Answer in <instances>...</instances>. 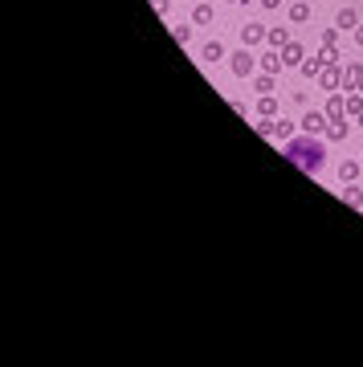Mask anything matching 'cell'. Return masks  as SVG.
Listing matches in <instances>:
<instances>
[{"mask_svg": "<svg viewBox=\"0 0 363 367\" xmlns=\"http://www.w3.org/2000/svg\"><path fill=\"white\" fill-rule=\"evenodd\" d=\"M286 155L298 163V168H306V172H318V163H322V147L315 143V139H294L290 147H286Z\"/></svg>", "mask_w": 363, "mask_h": 367, "instance_id": "6da1fadb", "label": "cell"}, {"mask_svg": "<svg viewBox=\"0 0 363 367\" xmlns=\"http://www.w3.org/2000/svg\"><path fill=\"white\" fill-rule=\"evenodd\" d=\"M233 74H237V78H249V74H253V53L237 49V53H233Z\"/></svg>", "mask_w": 363, "mask_h": 367, "instance_id": "7a4b0ae2", "label": "cell"}, {"mask_svg": "<svg viewBox=\"0 0 363 367\" xmlns=\"http://www.w3.org/2000/svg\"><path fill=\"white\" fill-rule=\"evenodd\" d=\"M343 110H347V106H343L339 98H331V102H326V119H331V123H339V119H343Z\"/></svg>", "mask_w": 363, "mask_h": 367, "instance_id": "3957f363", "label": "cell"}, {"mask_svg": "<svg viewBox=\"0 0 363 367\" xmlns=\"http://www.w3.org/2000/svg\"><path fill=\"white\" fill-rule=\"evenodd\" d=\"M192 21H196V25H208V21H212V8H208V4H196V8H192Z\"/></svg>", "mask_w": 363, "mask_h": 367, "instance_id": "277c9868", "label": "cell"}, {"mask_svg": "<svg viewBox=\"0 0 363 367\" xmlns=\"http://www.w3.org/2000/svg\"><path fill=\"white\" fill-rule=\"evenodd\" d=\"M261 65H266V70H270V74H277V70H282V65H286V61H282V57H277V53H273V49H270V53H266V57H261Z\"/></svg>", "mask_w": 363, "mask_h": 367, "instance_id": "5b68a950", "label": "cell"}, {"mask_svg": "<svg viewBox=\"0 0 363 367\" xmlns=\"http://www.w3.org/2000/svg\"><path fill=\"white\" fill-rule=\"evenodd\" d=\"M335 25H339V29H355V12H351V8H343Z\"/></svg>", "mask_w": 363, "mask_h": 367, "instance_id": "8992f818", "label": "cell"}, {"mask_svg": "<svg viewBox=\"0 0 363 367\" xmlns=\"http://www.w3.org/2000/svg\"><path fill=\"white\" fill-rule=\"evenodd\" d=\"M322 123H326V119H322V114H306V119H302V127H306V131H318Z\"/></svg>", "mask_w": 363, "mask_h": 367, "instance_id": "52a82bcc", "label": "cell"}, {"mask_svg": "<svg viewBox=\"0 0 363 367\" xmlns=\"http://www.w3.org/2000/svg\"><path fill=\"white\" fill-rule=\"evenodd\" d=\"M306 16H310L306 4H294V8H290V21H306Z\"/></svg>", "mask_w": 363, "mask_h": 367, "instance_id": "ba28073f", "label": "cell"}, {"mask_svg": "<svg viewBox=\"0 0 363 367\" xmlns=\"http://www.w3.org/2000/svg\"><path fill=\"white\" fill-rule=\"evenodd\" d=\"M282 61H302V49H298V45H286V53H282Z\"/></svg>", "mask_w": 363, "mask_h": 367, "instance_id": "9c48e42d", "label": "cell"}, {"mask_svg": "<svg viewBox=\"0 0 363 367\" xmlns=\"http://www.w3.org/2000/svg\"><path fill=\"white\" fill-rule=\"evenodd\" d=\"M331 139H347V123H343V119L331 123Z\"/></svg>", "mask_w": 363, "mask_h": 367, "instance_id": "30bf717a", "label": "cell"}, {"mask_svg": "<svg viewBox=\"0 0 363 367\" xmlns=\"http://www.w3.org/2000/svg\"><path fill=\"white\" fill-rule=\"evenodd\" d=\"M204 57H208V61H217V57H221V45H217V41H208V45H204Z\"/></svg>", "mask_w": 363, "mask_h": 367, "instance_id": "8fae6325", "label": "cell"}, {"mask_svg": "<svg viewBox=\"0 0 363 367\" xmlns=\"http://www.w3.org/2000/svg\"><path fill=\"white\" fill-rule=\"evenodd\" d=\"M322 61H326V57H322ZM322 61H302V74H306V78H315V74H318V65H322Z\"/></svg>", "mask_w": 363, "mask_h": 367, "instance_id": "7c38bea8", "label": "cell"}, {"mask_svg": "<svg viewBox=\"0 0 363 367\" xmlns=\"http://www.w3.org/2000/svg\"><path fill=\"white\" fill-rule=\"evenodd\" d=\"M261 114H266V119H270V114H277V106H273V98H270V94L261 98Z\"/></svg>", "mask_w": 363, "mask_h": 367, "instance_id": "4fadbf2b", "label": "cell"}, {"mask_svg": "<svg viewBox=\"0 0 363 367\" xmlns=\"http://www.w3.org/2000/svg\"><path fill=\"white\" fill-rule=\"evenodd\" d=\"M270 45H286V29H273L270 33Z\"/></svg>", "mask_w": 363, "mask_h": 367, "instance_id": "5bb4252c", "label": "cell"}, {"mask_svg": "<svg viewBox=\"0 0 363 367\" xmlns=\"http://www.w3.org/2000/svg\"><path fill=\"white\" fill-rule=\"evenodd\" d=\"M261 4H266V8H277V4H282V0H261Z\"/></svg>", "mask_w": 363, "mask_h": 367, "instance_id": "9a60e30c", "label": "cell"}, {"mask_svg": "<svg viewBox=\"0 0 363 367\" xmlns=\"http://www.w3.org/2000/svg\"><path fill=\"white\" fill-rule=\"evenodd\" d=\"M355 41H359V45H363V29H359V33H355Z\"/></svg>", "mask_w": 363, "mask_h": 367, "instance_id": "2e32d148", "label": "cell"}, {"mask_svg": "<svg viewBox=\"0 0 363 367\" xmlns=\"http://www.w3.org/2000/svg\"><path fill=\"white\" fill-rule=\"evenodd\" d=\"M359 90H363V74H359Z\"/></svg>", "mask_w": 363, "mask_h": 367, "instance_id": "e0dca14e", "label": "cell"}, {"mask_svg": "<svg viewBox=\"0 0 363 367\" xmlns=\"http://www.w3.org/2000/svg\"><path fill=\"white\" fill-rule=\"evenodd\" d=\"M359 123H363V119H359Z\"/></svg>", "mask_w": 363, "mask_h": 367, "instance_id": "ac0fdd59", "label": "cell"}]
</instances>
